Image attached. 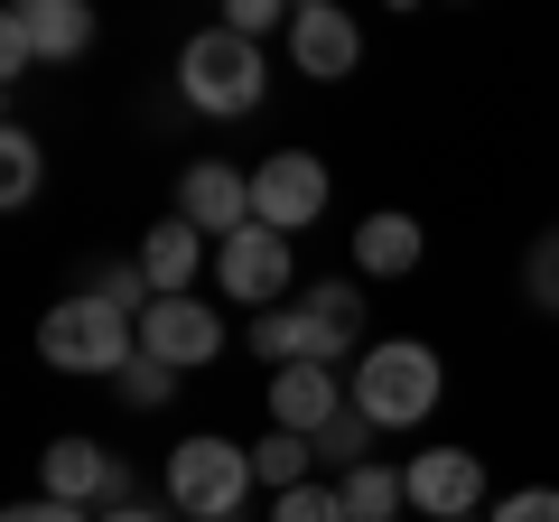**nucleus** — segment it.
I'll return each instance as SVG.
<instances>
[{
    "instance_id": "f257e3e1",
    "label": "nucleus",
    "mask_w": 559,
    "mask_h": 522,
    "mask_svg": "<svg viewBox=\"0 0 559 522\" xmlns=\"http://www.w3.org/2000/svg\"><path fill=\"white\" fill-rule=\"evenodd\" d=\"M439 392H448L439 355H429V345H411V336H382V345H364V355H355V411H364L373 429L429 420V411H439Z\"/></svg>"
},
{
    "instance_id": "f03ea898",
    "label": "nucleus",
    "mask_w": 559,
    "mask_h": 522,
    "mask_svg": "<svg viewBox=\"0 0 559 522\" xmlns=\"http://www.w3.org/2000/svg\"><path fill=\"white\" fill-rule=\"evenodd\" d=\"M38 355L57 364V373H131V355H140V318L131 308H112V299H57L47 308V327H38Z\"/></svg>"
},
{
    "instance_id": "7ed1b4c3",
    "label": "nucleus",
    "mask_w": 559,
    "mask_h": 522,
    "mask_svg": "<svg viewBox=\"0 0 559 522\" xmlns=\"http://www.w3.org/2000/svg\"><path fill=\"white\" fill-rule=\"evenodd\" d=\"M252 448L215 439V429H197V439L168 448V503H178L187 522H242V495H252Z\"/></svg>"
},
{
    "instance_id": "20e7f679",
    "label": "nucleus",
    "mask_w": 559,
    "mask_h": 522,
    "mask_svg": "<svg viewBox=\"0 0 559 522\" xmlns=\"http://www.w3.org/2000/svg\"><path fill=\"white\" fill-rule=\"evenodd\" d=\"M261 47L252 38H234V28H205V38H187L178 47V94L197 103L205 121H242V112H261Z\"/></svg>"
},
{
    "instance_id": "39448f33",
    "label": "nucleus",
    "mask_w": 559,
    "mask_h": 522,
    "mask_svg": "<svg viewBox=\"0 0 559 522\" xmlns=\"http://www.w3.org/2000/svg\"><path fill=\"white\" fill-rule=\"evenodd\" d=\"M215 289H224V299H252V318H261V308H289V289H299V252H289V234L242 224L234 242H215Z\"/></svg>"
},
{
    "instance_id": "423d86ee",
    "label": "nucleus",
    "mask_w": 559,
    "mask_h": 522,
    "mask_svg": "<svg viewBox=\"0 0 559 522\" xmlns=\"http://www.w3.org/2000/svg\"><path fill=\"white\" fill-rule=\"evenodd\" d=\"M38 495L75 503V513H121V503H140V495H131V466H121L112 448H94V439L38 448Z\"/></svg>"
},
{
    "instance_id": "0eeeda50",
    "label": "nucleus",
    "mask_w": 559,
    "mask_h": 522,
    "mask_svg": "<svg viewBox=\"0 0 559 522\" xmlns=\"http://www.w3.org/2000/svg\"><path fill=\"white\" fill-rule=\"evenodd\" d=\"M318 215H326V168L308 159V150H271V159L252 168V224H271V234H308Z\"/></svg>"
},
{
    "instance_id": "6e6552de",
    "label": "nucleus",
    "mask_w": 559,
    "mask_h": 522,
    "mask_svg": "<svg viewBox=\"0 0 559 522\" xmlns=\"http://www.w3.org/2000/svg\"><path fill=\"white\" fill-rule=\"evenodd\" d=\"M140 355H159L168 373H205V364L224 355L215 299H150V318H140Z\"/></svg>"
},
{
    "instance_id": "1a4fd4ad",
    "label": "nucleus",
    "mask_w": 559,
    "mask_h": 522,
    "mask_svg": "<svg viewBox=\"0 0 559 522\" xmlns=\"http://www.w3.org/2000/svg\"><path fill=\"white\" fill-rule=\"evenodd\" d=\"M289 66L318 75V84H345V75L364 66L355 10H336V0H299V10H289Z\"/></svg>"
},
{
    "instance_id": "9d476101",
    "label": "nucleus",
    "mask_w": 559,
    "mask_h": 522,
    "mask_svg": "<svg viewBox=\"0 0 559 522\" xmlns=\"http://www.w3.org/2000/svg\"><path fill=\"white\" fill-rule=\"evenodd\" d=\"M401 476H411V503H419L429 522H466V513L485 503V466L466 458V448H419Z\"/></svg>"
},
{
    "instance_id": "9b49d317",
    "label": "nucleus",
    "mask_w": 559,
    "mask_h": 522,
    "mask_svg": "<svg viewBox=\"0 0 559 522\" xmlns=\"http://www.w3.org/2000/svg\"><path fill=\"white\" fill-rule=\"evenodd\" d=\"M178 215L197 224V234L234 242L242 224H252V178H242V168H224V159H197V168L178 178Z\"/></svg>"
},
{
    "instance_id": "f8f14e48",
    "label": "nucleus",
    "mask_w": 559,
    "mask_h": 522,
    "mask_svg": "<svg viewBox=\"0 0 559 522\" xmlns=\"http://www.w3.org/2000/svg\"><path fill=\"white\" fill-rule=\"evenodd\" d=\"M336 411H345L336 364H289V373H271V429H289V439H318Z\"/></svg>"
},
{
    "instance_id": "ddd939ff",
    "label": "nucleus",
    "mask_w": 559,
    "mask_h": 522,
    "mask_svg": "<svg viewBox=\"0 0 559 522\" xmlns=\"http://www.w3.org/2000/svg\"><path fill=\"white\" fill-rule=\"evenodd\" d=\"M197 271H205V234L187 215L140 234V281H150V299H197Z\"/></svg>"
},
{
    "instance_id": "4468645a",
    "label": "nucleus",
    "mask_w": 559,
    "mask_h": 522,
    "mask_svg": "<svg viewBox=\"0 0 559 522\" xmlns=\"http://www.w3.org/2000/svg\"><path fill=\"white\" fill-rule=\"evenodd\" d=\"M10 28L28 38L38 66H75L84 47H94V10H84V0H10Z\"/></svg>"
},
{
    "instance_id": "2eb2a0df",
    "label": "nucleus",
    "mask_w": 559,
    "mask_h": 522,
    "mask_svg": "<svg viewBox=\"0 0 559 522\" xmlns=\"http://www.w3.org/2000/svg\"><path fill=\"white\" fill-rule=\"evenodd\" d=\"M355 271H364V281H401V271H419V224L392 215V205L364 215L355 224Z\"/></svg>"
},
{
    "instance_id": "dca6fc26",
    "label": "nucleus",
    "mask_w": 559,
    "mask_h": 522,
    "mask_svg": "<svg viewBox=\"0 0 559 522\" xmlns=\"http://www.w3.org/2000/svg\"><path fill=\"white\" fill-rule=\"evenodd\" d=\"M252 355L271 364V373H289V364H326V336H318V318L289 299V308H261L252 318Z\"/></svg>"
},
{
    "instance_id": "f3484780",
    "label": "nucleus",
    "mask_w": 559,
    "mask_h": 522,
    "mask_svg": "<svg viewBox=\"0 0 559 522\" xmlns=\"http://www.w3.org/2000/svg\"><path fill=\"white\" fill-rule=\"evenodd\" d=\"M299 308L318 318L326 364H345V355H355V336H364V299H355V281H318V289H299Z\"/></svg>"
},
{
    "instance_id": "a211bd4d",
    "label": "nucleus",
    "mask_w": 559,
    "mask_h": 522,
    "mask_svg": "<svg viewBox=\"0 0 559 522\" xmlns=\"http://www.w3.org/2000/svg\"><path fill=\"white\" fill-rule=\"evenodd\" d=\"M336 495H345V513H355V522H401L411 476H401V466H382V458H364L355 476H336Z\"/></svg>"
},
{
    "instance_id": "6ab92c4d",
    "label": "nucleus",
    "mask_w": 559,
    "mask_h": 522,
    "mask_svg": "<svg viewBox=\"0 0 559 522\" xmlns=\"http://www.w3.org/2000/svg\"><path fill=\"white\" fill-rule=\"evenodd\" d=\"M308 466H318V448H308V439H289V429H271V439L252 448V476L271 485V503H280V495H299V485H308Z\"/></svg>"
},
{
    "instance_id": "aec40b11",
    "label": "nucleus",
    "mask_w": 559,
    "mask_h": 522,
    "mask_svg": "<svg viewBox=\"0 0 559 522\" xmlns=\"http://www.w3.org/2000/svg\"><path fill=\"white\" fill-rule=\"evenodd\" d=\"M38 178H47V150L28 141V131H0V205L20 215V205L38 197Z\"/></svg>"
},
{
    "instance_id": "412c9836",
    "label": "nucleus",
    "mask_w": 559,
    "mask_h": 522,
    "mask_svg": "<svg viewBox=\"0 0 559 522\" xmlns=\"http://www.w3.org/2000/svg\"><path fill=\"white\" fill-rule=\"evenodd\" d=\"M308 448H318V458L336 466V476H355V466H364V448H373V420H364V411L345 402V411H336V420H326V429H318Z\"/></svg>"
},
{
    "instance_id": "4be33fe9",
    "label": "nucleus",
    "mask_w": 559,
    "mask_h": 522,
    "mask_svg": "<svg viewBox=\"0 0 559 522\" xmlns=\"http://www.w3.org/2000/svg\"><path fill=\"white\" fill-rule=\"evenodd\" d=\"M522 289H532V308H540V318H559V224L532 242V252H522Z\"/></svg>"
},
{
    "instance_id": "5701e85b",
    "label": "nucleus",
    "mask_w": 559,
    "mask_h": 522,
    "mask_svg": "<svg viewBox=\"0 0 559 522\" xmlns=\"http://www.w3.org/2000/svg\"><path fill=\"white\" fill-rule=\"evenodd\" d=\"M271 522H355V513H345L336 485H299V495H280V503H271Z\"/></svg>"
},
{
    "instance_id": "b1692460",
    "label": "nucleus",
    "mask_w": 559,
    "mask_h": 522,
    "mask_svg": "<svg viewBox=\"0 0 559 522\" xmlns=\"http://www.w3.org/2000/svg\"><path fill=\"white\" fill-rule=\"evenodd\" d=\"M168 392H178V373H168L159 355H131V373H121V402H131V411H159Z\"/></svg>"
},
{
    "instance_id": "393cba45",
    "label": "nucleus",
    "mask_w": 559,
    "mask_h": 522,
    "mask_svg": "<svg viewBox=\"0 0 559 522\" xmlns=\"http://www.w3.org/2000/svg\"><path fill=\"white\" fill-rule=\"evenodd\" d=\"M224 28H234V38H271V28H280V38H289V20H280V0H234V10H224Z\"/></svg>"
},
{
    "instance_id": "a878e982",
    "label": "nucleus",
    "mask_w": 559,
    "mask_h": 522,
    "mask_svg": "<svg viewBox=\"0 0 559 522\" xmlns=\"http://www.w3.org/2000/svg\"><path fill=\"white\" fill-rule=\"evenodd\" d=\"M495 522H559V495H550V485H522V495H503Z\"/></svg>"
},
{
    "instance_id": "bb28decb",
    "label": "nucleus",
    "mask_w": 559,
    "mask_h": 522,
    "mask_svg": "<svg viewBox=\"0 0 559 522\" xmlns=\"http://www.w3.org/2000/svg\"><path fill=\"white\" fill-rule=\"evenodd\" d=\"M0 522H94V513H75V503H57V495H28V503H10Z\"/></svg>"
},
{
    "instance_id": "cd10ccee",
    "label": "nucleus",
    "mask_w": 559,
    "mask_h": 522,
    "mask_svg": "<svg viewBox=\"0 0 559 522\" xmlns=\"http://www.w3.org/2000/svg\"><path fill=\"white\" fill-rule=\"evenodd\" d=\"M28 66H38V57H28V38H20V28H10V20H0V75L20 84V75H28Z\"/></svg>"
},
{
    "instance_id": "c85d7f7f",
    "label": "nucleus",
    "mask_w": 559,
    "mask_h": 522,
    "mask_svg": "<svg viewBox=\"0 0 559 522\" xmlns=\"http://www.w3.org/2000/svg\"><path fill=\"white\" fill-rule=\"evenodd\" d=\"M94 522H159L150 503H121V513H94Z\"/></svg>"
},
{
    "instance_id": "c756f323",
    "label": "nucleus",
    "mask_w": 559,
    "mask_h": 522,
    "mask_svg": "<svg viewBox=\"0 0 559 522\" xmlns=\"http://www.w3.org/2000/svg\"><path fill=\"white\" fill-rule=\"evenodd\" d=\"M466 522H476V513H466Z\"/></svg>"
}]
</instances>
